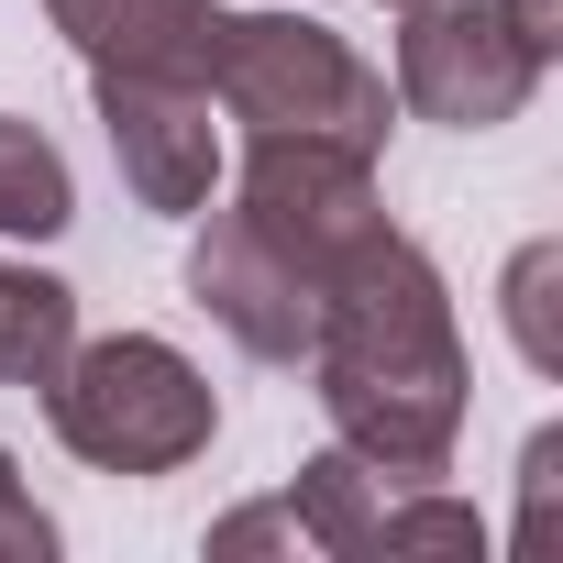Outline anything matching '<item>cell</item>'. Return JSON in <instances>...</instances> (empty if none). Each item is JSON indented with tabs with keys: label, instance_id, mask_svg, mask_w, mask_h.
Masks as SVG:
<instances>
[{
	"label": "cell",
	"instance_id": "cell-4",
	"mask_svg": "<svg viewBox=\"0 0 563 563\" xmlns=\"http://www.w3.org/2000/svg\"><path fill=\"white\" fill-rule=\"evenodd\" d=\"M232 210L254 243H276L310 288L365 254L387 232V188H376V155L365 144H332V133H254L243 144V177H232Z\"/></svg>",
	"mask_w": 563,
	"mask_h": 563
},
{
	"label": "cell",
	"instance_id": "cell-13",
	"mask_svg": "<svg viewBox=\"0 0 563 563\" xmlns=\"http://www.w3.org/2000/svg\"><path fill=\"white\" fill-rule=\"evenodd\" d=\"M541 265H552V243H530V254H519V276H508V321H519V354L552 376L563 354H552V321H541Z\"/></svg>",
	"mask_w": 563,
	"mask_h": 563
},
{
	"label": "cell",
	"instance_id": "cell-7",
	"mask_svg": "<svg viewBox=\"0 0 563 563\" xmlns=\"http://www.w3.org/2000/svg\"><path fill=\"white\" fill-rule=\"evenodd\" d=\"M89 100H100V133H111V166H122L133 210L199 221L210 188H221L210 89H199V78H122V67H89Z\"/></svg>",
	"mask_w": 563,
	"mask_h": 563
},
{
	"label": "cell",
	"instance_id": "cell-9",
	"mask_svg": "<svg viewBox=\"0 0 563 563\" xmlns=\"http://www.w3.org/2000/svg\"><path fill=\"white\" fill-rule=\"evenodd\" d=\"M45 23L122 78H199L210 67V23L221 0H45Z\"/></svg>",
	"mask_w": 563,
	"mask_h": 563
},
{
	"label": "cell",
	"instance_id": "cell-6",
	"mask_svg": "<svg viewBox=\"0 0 563 563\" xmlns=\"http://www.w3.org/2000/svg\"><path fill=\"white\" fill-rule=\"evenodd\" d=\"M288 519H299V552H332V563H398V552H486V519L464 497H431V486H387L365 453H310L299 486H288Z\"/></svg>",
	"mask_w": 563,
	"mask_h": 563
},
{
	"label": "cell",
	"instance_id": "cell-11",
	"mask_svg": "<svg viewBox=\"0 0 563 563\" xmlns=\"http://www.w3.org/2000/svg\"><path fill=\"white\" fill-rule=\"evenodd\" d=\"M67 221H78V177H67V155H56L34 122L0 111V232H12V243H56Z\"/></svg>",
	"mask_w": 563,
	"mask_h": 563
},
{
	"label": "cell",
	"instance_id": "cell-2",
	"mask_svg": "<svg viewBox=\"0 0 563 563\" xmlns=\"http://www.w3.org/2000/svg\"><path fill=\"white\" fill-rule=\"evenodd\" d=\"M45 431L89 475H177V464L210 453L221 398H210V376L177 343L100 332V343H67V365L45 376Z\"/></svg>",
	"mask_w": 563,
	"mask_h": 563
},
{
	"label": "cell",
	"instance_id": "cell-16",
	"mask_svg": "<svg viewBox=\"0 0 563 563\" xmlns=\"http://www.w3.org/2000/svg\"><path fill=\"white\" fill-rule=\"evenodd\" d=\"M497 12H508V34H519V45H530L541 67L563 56V0H497Z\"/></svg>",
	"mask_w": 563,
	"mask_h": 563
},
{
	"label": "cell",
	"instance_id": "cell-5",
	"mask_svg": "<svg viewBox=\"0 0 563 563\" xmlns=\"http://www.w3.org/2000/svg\"><path fill=\"white\" fill-rule=\"evenodd\" d=\"M541 89V56L508 34L497 0H409L398 12V111L442 133H497Z\"/></svg>",
	"mask_w": 563,
	"mask_h": 563
},
{
	"label": "cell",
	"instance_id": "cell-10",
	"mask_svg": "<svg viewBox=\"0 0 563 563\" xmlns=\"http://www.w3.org/2000/svg\"><path fill=\"white\" fill-rule=\"evenodd\" d=\"M78 343V288L34 265H0V387H45Z\"/></svg>",
	"mask_w": 563,
	"mask_h": 563
},
{
	"label": "cell",
	"instance_id": "cell-17",
	"mask_svg": "<svg viewBox=\"0 0 563 563\" xmlns=\"http://www.w3.org/2000/svg\"><path fill=\"white\" fill-rule=\"evenodd\" d=\"M387 12H409V0H387Z\"/></svg>",
	"mask_w": 563,
	"mask_h": 563
},
{
	"label": "cell",
	"instance_id": "cell-1",
	"mask_svg": "<svg viewBox=\"0 0 563 563\" xmlns=\"http://www.w3.org/2000/svg\"><path fill=\"white\" fill-rule=\"evenodd\" d=\"M299 365L332 409V442L365 453L387 486H431L453 464L475 365H464V332H453L442 265L398 221L310 288V354Z\"/></svg>",
	"mask_w": 563,
	"mask_h": 563
},
{
	"label": "cell",
	"instance_id": "cell-15",
	"mask_svg": "<svg viewBox=\"0 0 563 563\" xmlns=\"http://www.w3.org/2000/svg\"><path fill=\"white\" fill-rule=\"evenodd\" d=\"M276 541H299V519H288V497H276V508H232V519L210 530V552H276Z\"/></svg>",
	"mask_w": 563,
	"mask_h": 563
},
{
	"label": "cell",
	"instance_id": "cell-3",
	"mask_svg": "<svg viewBox=\"0 0 563 563\" xmlns=\"http://www.w3.org/2000/svg\"><path fill=\"white\" fill-rule=\"evenodd\" d=\"M199 89L243 133H332V144H365V155L387 144V111H398V89L310 12H221Z\"/></svg>",
	"mask_w": 563,
	"mask_h": 563
},
{
	"label": "cell",
	"instance_id": "cell-14",
	"mask_svg": "<svg viewBox=\"0 0 563 563\" xmlns=\"http://www.w3.org/2000/svg\"><path fill=\"white\" fill-rule=\"evenodd\" d=\"M552 475H563V431H541V442H530V464H519V497H530L519 552H541V541H552Z\"/></svg>",
	"mask_w": 563,
	"mask_h": 563
},
{
	"label": "cell",
	"instance_id": "cell-8",
	"mask_svg": "<svg viewBox=\"0 0 563 563\" xmlns=\"http://www.w3.org/2000/svg\"><path fill=\"white\" fill-rule=\"evenodd\" d=\"M188 299H199L254 365H299V354H310V276L276 254V243H254L243 210H210V221L188 232Z\"/></svg>",
	"mask_w": 563,
	"mask_h": 563
},
{
	"label": "cell",
	"instance_id": "cell-12",
	"mask_svg": "<svg viewBox=\"0 0 563 563\" xmlns=\"http://www.w3.org/2000/svg\"><path fill=\"white\" fill-rule=\"evenodd\" d=\"M0 563H56V519L23 497V475H12V453H0Z\"/></svg>",
	"mask_w": 563,
	"mask_h": 563
}]
</instances>
